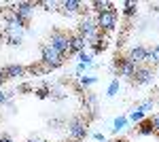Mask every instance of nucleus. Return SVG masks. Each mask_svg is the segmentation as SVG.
Instances as JSON below:
<instances>
[{
    "label": "nucleus",
    "mask_w": 159,
    "mask_h": 142,
    "mask_svg": "<svg viewBox=\"0 0 159 142\" xmlns=\"http://www.w3.org/2000/svg\"><path fill=\"white\" fill-rule=\"evenodd\" d=\"M47 45H51V47L55 49L60 55H70V32H66V30H53L49 34V43Z\"/></svg>",
    "instance_id": "nucleus-1"
},
{
    "label": "nucleus",
    "mask_w": 159,
    "mask_h": 142,
    "mask_svg": "<svg viewBox=\"0 0 159 142\" xmlns=\"http://www.w3.org/2000/svg\"><path fill=\"white\" fill-rule=\"evenodd\" d=\"M117 19H119V9L115 7L112 11H104L96 15V25L102 34H110L117 28Z\"/></svg>",
    "instance_id": "nucleus-2"
},
{
    "label": "nucleus",
    "mask_w": 159,
    "mask_h": 142,
    "mask_svg": "<svg viewBox=\"0 0 159 142\" xmlns=\"http://www.w3.org/2000/svg\"><path fill=\"white\" fill-rule=\"evenodd\" d=\"M66 130H68V138L72 142H83L87 136H89V131H87V121L83 117H72L68 121Z\"/></svg>",
    "instance_id": "nucleus-3"
},
{
    "label": "nucleus",
    "mask_w": 159,
    "mask_h": 142,
    "mask_svg": "<svg viewBox=\"0 0 159 142\" xmlns=\"http://www.w3.org/2000/svg\"><path fill=\"white\" fill-rule=\"evenodd\" d=\"M64 55H60L55 49L51 47V45H40V64L43 66H47L49 70H55V68H60L61 64H64Z\"/></svg>",
    "instance_id": "nucleus-4"
},
{
    "label": "nucleus",
    "mask_w": 159,
    "mask_h": 142,
    "mask_svg": "<svg viewBox=\"0 0 159 142\" xmlns=\"http://www.w3.org/2000/svg\"><path fill=\"white\" fill-rule=\"evenodd\" d=\"M112 72H115L117 79L119 76H125V79L132 81V76H134V72H136V64L129 62L127 55H119V57H115V62H112Z\"/></svg>",
    "instance_id": "nucleus-5"
},
{
    "label": "nucleus",
    "mask_w": 159,
    "mask_h": 142,
    "mask_svg": "<svg viewBox=\"0 0 159 142\" xmlns=\"http://www.w3.org/2000/svg\"><path fill=\"white\" fill-rule=\"evenodd\" d=\"M100 30H98V25H96V19L93 17H89V15H85L81 21H79V30H76V34L79 36H83L87 43L93 38V36L98 34Z\"/></svg>",
    "instance_id": "nucleus-6"
},
{
    "label": "nucleus",
    "mask_w": 159,
    "mask_h": 142,
    "mask_svg": "<svg viewBox=\"0 0 159 142\" xmlns=\"http://www.w3.org/2000/svg\"><path fill=\"white\" fill-rule=\"evenodd\" d=\"M153 79H155L153 68H148L147 64H144V66H136V72H134V76H132V83H134L136 87H142V85L153 83Z\"/></svg>",
    "instance_id": "nucleus-7"
},
{
    "label": "nucleus",
    "mask_w": 159,
    "mask_h": 142,
    "mask_svg": "<svg viewBox=\"0 0 159 142\" xmlns=\"http://www.w3.org/2000/svg\"><path fill=\"white\" fill-rule=\"evenodd\" d=\"M34 9H36V2H13L11 4V11L17 17H21L25 24H30V19L34 15Z\"/></svg>",
    "instance_id": "nucleus-8"
},
{
    "label": "nucleus",
    "mask_w": 159,
    "mask_h": 142,
    "mask_svg": "<svg viewBox=\"0 0 159 142\" xmlns=\"http://www.w3.org/2000/svg\"><path fill=\"white\" fill-rule=\"evenodd\" d=\"M127 59L134 62L136 66L148 64V47H144V45H134V47L127 51Z\"/></svg>",
    "instance_id": "nucleus-9"
},
{
    "label": "nucleus",
    "mask_w": 159,
    "mask_h": 142,
    "mask_svg": "<svg viewBox=\"0 0 159 142\" xmlns=\"http://www.w3.org/2000/svg\"><path fill=\"white\" fill-rule=\"evenodd\" d=\"M2 72H4L7 81H15V79H24L28 74V68L21 64H7V66H2Z\"/></svg>",
    "instance_id": "nucleus-10"
},
{
    "label": "nucleus",
    "mask_w": 159,
    "mask_h": 142,
    "mask_svg": "<svg viewBox=\"0 0 159 142\" xmlns=\"http://www.w3.org/2000/svg\"><path fill=\"white\" fill-rule=\"evenodd\" d=\"M87 49V40L76 32H70V55H79Z\"/></svg>",
    "instance_id": "nucleus-11"
},
{
    "label": "nucleus",
    "mask_w": 159,
    "mask_h": 142,
    "mask_svg": "<svg viewBox=\"0 0 159 142\" xmlns=\"http://www.w3.org/2000/svg\"><path fill=\"white\" fill-rule=\"evenodd\" d=\"M60 7L64 9V13H68V15L85 13V4H83V2H79V0H64V2H60Z\"/></svg>",
    "instance_id": "nucleus-12"
},
{
    "label": "nucleus",
    "mask_w": 159,
    "mask_h": 142,
    "mask_svg": "<svg viewBox=\"0 0 159 142\" xmlns=\"http://www.w3.org/2000/svg\"><path fill=\"white\" fill-rule=\"evenodd\" d=\"M89 7H93V11L98 15V13H104V11H112V9H115V2H110V0H96V2H91Z\"/></svg>",
    "instance_id": "nucleus-13"
},
{
    "label": "nucleus",
    "mask_w": 159,
    "mask_h": 142,
    "mask_svg": "<svg viewBox=\"0 0 159 142\" xmlns=\"http://www.w3.org/2000/svg\"><path fill=\"white\" fill-rule=\"evenodd\" d=\"M136 13H138V2L125 0V2H123V15H125L127 19H132V17H136Z\"/></svg>",
    "instance_id": "nucleus-14"
},
{
    "label": "nucleus",
    "mask_w": 159,
    "mask_h": 142,
    "mask_svg": "<svg viewBox=\"0 0 159 142\" xmlns=\"http://www.w3.org/2000/svg\"><path fill=\"white\" fill-rule=\"evenodd\" d=\"M138 134H140V136H153V125H151L148 117L138 123Z\"/></svg>",
    "instance_id": "nucleus-15"
},
{
    "label": "nucleus",
    "mask_w": 159,
    "mask_h": 142,
    "mask_svg": "<svg viewBox=\"0 0 159 142\" xmlns=\"http://www.w3.org/2000/svg\"><path fill=\"white\" fill-rule=\"evenodd\" d=\"M125 127H127V117H117L115 121H112L110 131H112V134H119V131H123Z\"/></svg>",
    "instance_id": "nucleus-16"
},
{
    "label": "nucleus",
    "mask_w": 159,
    "mask_h": 142,
    "mask_svg": "<svg viewBox=\"0 0 159 142\" xmlns=\"http://www.w3.org/2000/svg\"><path fill=\"white\" fill-rule=\"evenodd\" d=\"M98 83V76H93V74H85V76H79V85L87 89V87H91V85Z\"/></svg>",
    "instance_id": "nucleus-17"
},
{
    "label": "nucleus",
    "mask_w": 159,
    "mask_h": 142,
    "mask_svg": "<svg viewBox=\"0 0 159 142\" xmlns=\"http://www.w3.org/2000/svg\"><path fill=\"white\" fill-rule=\"evenodd\" d=\"M85 110H91V112L98 110V98H96L93 94H87L85 95Z\"/></svg>",
    "instance_id": "nucleus-18"
},
{
    "label": "nucleus",
    "mask_w": 159,
    "mask_h": 142,
    "mask_svg": "<svg viewBox=\"0 0 159 142\" xmlns=\"http://www.w3.org/2000/svg\"><path fill=\"white\" fill-rule=\"evenodd\" d=\"M144 119H147V115H144L140 108H134V110L129 112V119H127V121H132V123L138 125V123H140V121H144Z\"/></svg>",
    "instance_id": "nucleus-19"
},
{
    "label": "nucleus",
    "mask_w": 159,
    "mask_h": 142,
    "mask_svg": "<svg viewBox=\"0 0 159 142\" xmlns=\"http://www.w3.org/2000/svg\"><path fill=\"white\" fill-rule=\"evenodd\" d=\"M119 87H121V83H119V79L115 76V79L110 81L108 89H106V95H108V98H112V95H117V94H119Z\"/></svg>",
    "instance_id": "nucleus-20"
},
{
    "label": "nucleus",
    "mask_w": 159,
    "mask_h": 142,
    "mask_svg": "<svg viewBox=\"0 0 159 142\" xmlns=\"http://www.w3.org/2000/svg\"><path fill=\"white\" fill-rule=\"evenodd\" d=\"M148 64H159V45L148 47Z\"/></svg>",
    "instance_id": "nucleus-21"
},
{
    "label": "nucleus",
    "mask_w": 159,
    "mask_h": 142,
    "mask_svg": "<svg viewBox=\"0 0 159 142\" xmlns=\"http://www.w3.org/2000/svg\"><path fill=\"white\" fill-rule=\"evenodd\" d=\"M153 106H155V102H153V100H144V102H138V106H136V108H140V110L147 115V112L153 110Z\"/></svg>",
    "instance_id": "nucleus-22"
},
{
    "label": "nucleus",
    "mask_w": 159,
    "mask_h": 142,
    "mask_svg": "<svg viewBox=\"0 0 159 142\" xmlns=\"http://www.w3.org/2000/svg\"><path fill=\"white\" fill-rule=\"evenodd\" d=\"M76 57H79V64H85V66H89V68L93 66V62H91V53H85V51H83V53H79Z\"/></svg>",
    "instance_id": "nucleus-23"
},
{
    "label": "nucleus",
    "mask_w": 159,
    "mask_h": 142,
    "mask_svg": "<svg viewBox=\"0 0 159 142\" xmlns=\"http://www.w3.org/2000/svg\"><path fill=\"white\" fill-rule=\"evenodd\" d=\"M36 7H43L45 11H53L55 7H60V2H55V0H43V2H36Z\"/></svg>",
    "instance_id": "nucleus-24"
},
{
    "label": "nucleus",
    "mask_w": 159,
    "mask_h": 142,
    "mask_svg": "<svg viewBox=\"0 0 159 142\" xmlns=\"http://www.w3.org/2000/svg\"><path fill=\"white\" fill-rule=\"evenodd\" d=\"M36 98H40V100H45V98H49V85H45V87H38L36 91Z\"/></svg>",
    "instance_id": "nucleus-25"
},
{
    "label": "nucleus",
    "mask_w": 159,
    "mask_h": 142,
    "mask_svg": "<svg viewBox=\"0 0 159 142\" xmlns=\"http://www.w3.org/2000/svg\"><path fill=\"white\" fill-rule=\"evenodd\" d=\"M148 121H151V125H153V134H157V136H159V112H157V115H153V117H148Z\"/></svg>",
    "instance_id": "nucleus-26"
},
{
    "label": "nucleus",
    "mask_w": 159,
    "mask_h": 142,
    "mask_svg": "<svg viewBox=\"0 0 159 142\" xmlns=\"http://www.w3.org/2000/svg\"><path fill=\"white\" fill-rule=\"evenodd\" d=\"M11 100V95L9 91H4V89H0V106H7V102Z\"/></svg>",
    "instance_id": "nucleus-27"
},
{
    "label": "nucleus",
    "mask_w": 159,
    "mask_h": 142,
    "mask_svg": "<svg viewBox=\"0 0 159 142\" xmlns=\"http://www.w3.org/2000/svg\"><path fill=\"white\" fill-rule=\"evenodd\" d=\"M91 138H93L96 142H106V136H104V134H100V131H96V134H93Z\"/></svg>",
    "instance_id": "nucleus-28"
},
{
    "label": "nucleus",
    "mask_w": 159,
    "mask_h": 142,
    "mask_svg": "<svg viewBox=\"0 0 159 142\" xmlns=\"http://www.w3.org/2000/svg\"><path fill=\"white\" fill-rule=\"evenodd\" d=\"M0 142H13L11 134H0Z\"/></svg>",
    "instance_id": "nucleus-29"
},
{
    "label": "nucleus",
    "mask_w": 159,
    "mask_h": 142,
    "mask_svg": "<svg viewBox=\"0 0 159 142\" xmlns=\"http://www.w3.org/2000/svg\"><path fill=\"white\" fill-rule=\"evenodd\" d=\"M4 81H7V79H4V72H2V66H0V89H2V85H4Z\"/></svg>",
    "instance_id": "nucleus-30"
},
{
    "label": "nucleus",
    "mask_w": 159,
    "mask_h": 142,
    "mask_svg": "<svg viewBox=\"0 0 159 142\" xmlns=\"http://www.w3.org/2000/svg\"><path fill=\"white\" fill-rule=\"evenodd\" d=\"M115 142H129V140H125V138H119V140H115Z\"/></svg>",
    "instance_id": "nucleus-31"
},
{
    "label": "nucleus",
    "mask_w": 159,
    "mask_h": 142,
    "mask_svg": "<svg viewBox=\"0 0 159 142\" xmlns=\"http://www.w3.org/2000/svg\"><path fill=\"white\" fill-rule=\"evenodd\" d=\"M25 142H43V140H34V138H32V140H25Z\"/></svg>",
    "instance_id": "nucleus-32"
}]
</instances>
